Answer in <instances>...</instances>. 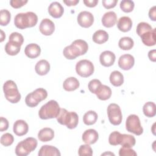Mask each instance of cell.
I'll return each mask as SVG.
<instances>
[{"label": "cell", "instance_id": "6da1fadb", "mask_svg": "<svg viewBox=\"0 0 156 156\" xmlns=\"http://www.w3.org/2000/svg\"><path fill=\"white\" fill-rule=\"evenodd\" d=\"M37 21L38 16L32 12L19 13L14 18V24L20 29L34 27L37 24Z\"/></svg>", "mask_w": 156, "mask_h": 156}, {"label": "cell", "instance_id": "7a4b0ae2", "mask_svg": "<svg viewBox=\"0 0 156 156\" xmlns=\"http://www.w3.org/2000/svg\"><path fill=\"white\" fill-rule=\"evenodd\" d=\"M60 111L58 102L51 100L41 106L38 112V116L42 119H48L57 118Z\"/></svg>", "mask_w": 156, "mask_h": 156}, {"label": "cell", "instance_id": "3957f363", "mask_svg": "<svg viewBox=\"0 0 156 156\" xmlns=\"http://www.w3.org/2000/svg\"><path fill=\"white\" fill-rule=\"evenodd\" d=\"M56 118L58 123L66 126L69 129L76 128L79 122L77 114L74 112H68L65 108H60V113Z\"/></svg>", "mask_w": 156, "mask_h": 156}, {"label": "cell", "instance_id": "277c9868", "mask_svg": "<svg viewBox=\"0 0 156 156\" xmlns=\"http://www.w3.org/2000/svg\"><path fill=\"white\" fill-rule=\"evenodd\" d=\"M37 144V140L35 138L28 137L18 143L15 154L18 156H26L36 149Z\"/></svg>", "mask_w": 156, "mask_h": 156}, {"label": "cell", "instance_id": "5b68a950", "mask_svg": "<svg viewBox=\"0 0 156 156\" xmlns=\"http://www.w3.org/2000/svg\"><path fill=\"white\" fill-rule=\"evenodd\" d=\"M3 91L6 99L10 102L15 104L20 101L21 94L16 83L13 80H8L4 83Z\"/></svg>", "mask_w": 156, "mask_h": 156}, {"label": "cell", "instance_id": "8992f818", "mask_svg": "<svg viewBox=\"0 0 156 156\" xmlns=\"http://www.w3.org/2000/svg\"><path fill=\"white\" fill-rule=\"evenodd\" d=\"M47 96V91L43 88H39L29 93L26 96L25 102L28 107H35L41 101L44 100Z\"/></svg>", "mask_w": 156, "mask_h": 156}, {"label": "cell", "instance_id": "52a82bcc", "mask_svg": "<svg viewBox=\"0 0 156 156\" xmlns=\"http://www.w3.org/2000/svg\"><path fill=\"white\" fill-rule=\"evenodd\" d=\"M126 129L131 133L136 135H140L143 132V129L141 125L139 117L134 114L130 115L126 121Z\"/></svg>", "mask_w": 156, "mask_h": 156}, {"label": "cell", "instance_id": "ba28073f", "mask_svg": "<svg viewBox=\"0 0 156 156\" xmlns=\"http://www.w3.org/2000/svg\"><path fill=\"white\" fill-rule=\"evenodd\" d=\"M108 120L114 126L119 125L122 122V115L119 106L115 103H112L107 107Z\"/></svg>", "mask_w": 156, "mask_h": 156}, {"label": "cell", "instance_id": "9c48e42d", "mask_svg": "<svg viewBox=\"0 0 156 156\" xmlns=\"http://www.w3.org/2000/svg\"><path fill=\"white\" fill-rule=\"evenodd\" d=\"M94 68L93 63L88 60H81L79 61L76 65L77 74L83 77L90 76L94 73Z\"/></svg>", "mask_w": 156, "mask_h": 156}, {"label": "cell", "instance_id": "30bf717a", "mask_svg": "<svg viewBox=\"0 0 156 156\" xmlns=\"http://www.w3.org/2000/svg\"><path fill=\"white\" fill-rule=\"evenodd\" d=\"M94 22L93 14L88 11L80 12L77 15V23L83 27L88 28L92 26Z\"/></svg>", "mask_w": 156, "mask_h": 156}, {"label": "cell", "instance_id": "8fae6325", "mask_svg": "<svg viewBox=\"0 0 156 156\" xmlns=\"http://www.w3.org/2000/svg\"><path fill=\"white\" fill-rule=\"evenodd\" d=\"M63 54L66 58L69 60L75 59L76 57L82 55L80 49L74 41H73L71 45L67 46L63 49Z\"/></svg>", "mask_w": 156, "mask_h": 156}, {"label": "cell", "instance_id": "7c38bea8", "mask_svg": "<svg viewBox=\"0 0 156 156\" xmlns=\"http://www.w3.org/2000/svg\"><path fill=\"white\" fill-rule=\"evenodd\" d=\"M135 63L134 57L129 54L122 55L118 60V65L123 70L131 69Z\"/></svg>", "mask_w": 156, "mask_h": 156}, {"label": "cell", "instance_id": "4fadbf2b", "mask_svg": "<svg viewBox=\"0 0 156 156\" xmlns=\"http://www.w3.org/2000/svg\"><path fill=\"white\" fill-rule=\"evenodd\" d=\"M40 32L44 35H51L54 32L55 25L54 23L48 18L42 20L39 26Z\"/></svg>", "mask_w": 156, "mask_h": 156}, {"label": "cell", "instance_id": "5bb4252c", "mask_svg": "<svg viewBox=\"0 0 156 156\" xmlns=\"http://www.w3.org/2000/svg\"><path fill=\"white\" fill-rule=\"evenodd\" d=\"M115 54L110 51H105L102 52L99 56V61L102 65L108 67L113 65L115 61Z\"/></svg>", "mask_w": 156, "mask_h": 156}, {"label": "cell", "instance_id": "9a60e30c", "mask_svg": "<svg viewBox=\"0 0 156 156\" xmlns=\"http://www.w3.org/2000/svg\"><path fill=\"white\" fill-rule=\"evenodd\" d=\"M99 138L98 132L93 129L86 130L82 134V139L84 143L88 144H93L95 143Z\"/></svg>", "mask_w": 156, "mask_h": 156}, {"label": "cell", "instance_id": "2e32d148", "mask_svg": "<svg viewBox=\"0 0 156 156\" xmlns=\"http://www.w3.org/2000/svg\"><path fill=\"white\" fill-rule=\"evenodd\" d=\"M13 130L17 136H23L28 132L29 126L25 121L18 119L13 124Z\"/></svg>", "mask_w": 156, "mask_h": 156}, {"label": "cell", "instance_id": "e0dca14e", "mask_svg": "<svg viewBox=\"0 0 156 156\" xmlns=\"http://www.w3.org/2000/svg\"><path fill=\"white\" fill-rule=\"evenodd\" d=\"M49 15L54 18H60L64 12V9L60 3L55 1L52 2L48 7Z\"/></svg>", "mask_w": 156, "mask_h": 156}, {"label": "cell", "instance_id": "ac0fdd59", "mask_svg": "<svg viewBox=\"0 0 156 156\" xmlns=\"http://www.w3.org/2000/svg\"><path fill=\"white\" fill-rule=\"evenodd\" d=\"M155 32L156 29H152L143 34L140 37L143 44L147 46H152L155 44Z\"/></svg>", "mask_w": 156, "mask_h": 156}, {"label": "cell", "instance_id": "d6986e66", "mask_svg": "<svg viewBox=\"0 0 156 156\" xmlns=\"http://www.w3.org/2000/svg\"><path fill=\"white\" fill-rule=\"evenodd\" d=\"M116 14L113 11H110L105 13L101 20L102 25L106 27H113L116 24Z\"/></svg>", "mask_w": 156, "mask_h": 156}, {"label": "cell", "instance_id": "ffe728a7", "mask_svg": "<svg viewBox=\"0 0 156 156\" xmlns=\"http://www.w3.org/2000/svg\"><path fill=\"white\" fill-rule=\"evenodd\" d=\"M24 53L30 58H35L38 57L41 53V48L36 43H30L24 49Z\"/></svg>", "mask_w": 156, "mask_h": 156}, {"label": "cell", "instance_id": "44dd1931", "mask_svg": "<svg viewBox=\"0 0 156 156\" xmlns=\"http://www.w3.org/2000/svg\"><path fill=\"white\" fill-rule=\"evenodd\" d=\"M38 155L39 156H60L59 150L52 146L44 145L40 149Z\"/></svg>", "mask_w": 156, "mask_h": 156}, {"label": "cell", "instance_id": "7402d4cb", "mask_svg": "<svg viewBox=\"0 0 156 156\" xmlns=\"http://www.w3.org/2000/svg\"><path fill=\"white\" fill-rule=\"evenodd\" d=\"M54 137V130L49 127L41 129L38 133V138L42 142H47L52 140Z\"/></svg>", "mask_w": 156, "mask_h": 156}, {"label": "cell", "instance_id": "603a6c76", "mask_svg": "<svg viewBox=\"0 0 156 156\" xmlns=\"http://www.w3.org/2000/svg\"><path fill=\"white\" fill-rule=\"evenodd\" d=\"M132 26V20L129 16L121 17L117 23V27L118 29L123 32L129 31Z\"/></svg>", "mask_w": 156, "mask_h": 156}, {"label": "cell", "instance_id": "cb8c5ba5", "mask_svg": "<svg viewBox=\"0 0 156 156\" xmlns=\"http://www.w3.org/2000/svg\"><path fill=\"white\" fill-rule=\"evenodd\" d=\"M35 70L40 76L46 75L50 70V64L46 60H40L36 63Z\"/></svg>", "mask_w": 156, "mask_h": 156}, {"label": "cell", "instance_id": "d4e9b609", "mask_svg": "<svg viewBox=\"0 0 156 156\" xmlns=\"http://www.w3.org/2000/svg\"><path fill=\"white\" fill-rule=\"evenodd\" d=\"M79 80L74 77H69L65 80L63 83V87L67 91H74L79 87Z\"/></svg>", "mask_w": 156, "mask_h": 156}, {"label": "cell", "instance_id": "484cf974", "mask_svg": "<svg viewBox=\"0 0 156 156\" xmlns=\"http://www.w3.org/2000/svg\"><path fill=\"white\" fill-rule=\"evenodd\" d=\"M98 99L102 101H105L108 99L112 95L111 88L105 85H101L95 93Z\"/></svg>", "mask_w": 156, "mask_h": 156}, {"label": "cell", "instance_id": "4316f807", "mask_svg": "<svg viewBox=\"0 0 156 156\" xmlns=\"http://www.w3.org/2000/svg\"><path fill=\"white\" fill-rule=\"evenodd\" d=\"M136 140L133 135L129 134H121L120 145L124 147L132 148L135 146Z\"/></svg>", "mask_w": 156, "mask_h": 156}, {"label": "cell", "instance_id": "83f0119b", "mask_svg": "<svg viewBox=\"0 0 156 156\" xmlns=\"http://www.w3.org/2000/svg\"><path fill=\"white\" fill-rule=\"evenodd\" d=\"M92 38L94 43L99 44H103L108 40V34L104 30H98L93 34Z\"/></svg>", "mask_w": 156, "mask_h": 156}, {"label": "cell", "instance_id": "f1b7e54d", "mask_svg": "<svg viewBox=\"0 0 156 156\" xmlns=\"http://www.w3.org/2000/svg\"><path fill=\"white\" fill-rule=\"evenodd\" d=\"M110 83L115 87H119L124 83V76L118 71H113L110 75Z\"/></svg>", "mask_w": 156, "mask_h": 156}, {"label": "cell", "instance_id": "f546056e", "mask_svg": "<svg viewBox=\"0 0 156 156\" xmlns=\"http://www.w3.org/2000/svg\"><path fill=\"white\" fill-rule=\"evenodd\" d=\"M144 115L149 118L154 117L156 113V105L153 102H147L143 107Z\"/></svg>", "mask_w": 156, "mask_h": 156}, {"label": "cell", "instance_id": "4dcf8cb0", "mask_svg": "<svg viewBox=\"0 0 156 156\" xmlns=\"http://www.w3.org/2000/svg\"><path fill=\"white\" fill-rule=\"evenodd\" d=\"M98 114L96 112L90 110L86 112L83 117V121L85 124L90 126L94 124L98 119Z\"/></svg>", "mask_w": 156, "mask_h": 156}, {"label": "cell", "instance_id": "1f68e13d", "mask_svg": "<svg viewBox=\"0 0 156 156\" xmlns=\"http://www.w3.org/2000/svg\"><path fill=\"white\" fill-rule=\"evenodd\" d=\"M21 49V46L12 41H8L5 46V51L8 55H15L18 54Z\"/></svg>", "mask_w": 156, "mask_h": 156}, {"label": "cell", "instance_id": "d6a6232c", "mask_svg": "<svg viewBox=\"0 0 156 156\" xmlns=\"http://www.w3.org/2000/svg\"><path fill=\"white\" fill-rule=\"evenodd\" d=\"M133 40L129 37H122L118 42L119 47L122 50H130L133 48Z\"/></svg>", "mask_w": 156, "mask_h": 156}, {"label": "cell", "instance_id": "836d02e7", "mask_svg": "<svg viewBox=\"0 0 156 156\" xmlns=\"http://www.w3.org/2000/svg\"><path fill=\"white\" fill-rule=\"evenodd\" d=\"M11 18V14L7 9L1 10L0 12V24L1 26H7Z\"/></svg>", "mask_w": 156, "mask_h": 156}, {"label": "cell", "instance_id": "e575fe53", "mask_svg": "<svg viewBox=\"0 0 156 156\" xmlns=\"http://www.w3.org/2000/svg\"><path fill=\"white\" fill-rule=\"evenodd\" d=\"M121 9L126 13L132 12L134 9V2L131 0H122L120 2Z\"/></svg>", "mask_w": 156, "mask_h": 156}, {"label": "cell", "instance_id": "d590c367", "mask_svg": "<svg viewBox=\"0 0 156 156\" xmlns=\"http://www.w3.org/2000/svg\"><path fill=\"white\" fill-rule=\"evenodd\" d=\"M121 138V133L118 131H114L112 132L108 137V142L110 145L116 146L120 144Z\"/></svg>", "mask_w": 156, "mask_h": 156}, {"label": "cell", "instance_id": "8d00e7d4", "mask_svg": "<svg viewBox=\"0 0 156 156\" xmlns=\"http://www.w3.org/2000/svg\"><path fill=\"white\" fill-rule=\"evenodd\" d=\"M152 29V26L147 23L145 22H141L138 23L136 26V33L140 37L143 34L145 33L147 31L151 30Z\"/></svg>", "mask_w": 156, "mask_h": 156}, {"label": "cell", "instance_id": "74e56055", "mask_svg": "<svg viewBox=\"0 0 156 156\" xmlns=\"http://www.w3.org/2000/svg\"><path fill=\"white\" fill-rule=\"evenodd\" d=\"M14 141L13 136L10 133H5L3 134L1 137V143L4 146H10Z\"/></svg>", "mask_w": 156, "mask_h": 156}, {"label": "cell", "instance_id": "f35d334b", "mask_svg": "<svg viewBox=\"0 0 156 156\" xmlns=\"http://www.w3.org/2000/svg\"><path fill=\"white\" fill-rule=\"evenodd\" d=\"M9 41H12L21 46L24 42L23 36L18 32H12L9 36Z\"/></svg>", "mask_w": 156, "mask_h": 156}, {"label": "cell", "instance_id": "ab89813d", "mask_svg": "<svg viewBox=\"0 0 156 156\" xmlns=\"http://www.w3.org/2000/svg\"><path fill=\"white\" fill-rule=\"evenodd\" d=\"M78 154L80 156H83V155L91 156L93 155V150L89 144H82L79 148Z\"/></svg>", "mask_w": 156, "mask_h": 156}, {"label": "cell", "instance_id": "60d3db41", "mask_svg": "<svg viewBox=\"0 0 156 156\" xmlns=\"http://www.w3.org/2000/svg\"><path fill=\"white\" fill-rule=\"evenodd\" d=\"M102 85L101 81L98 79H93L88 83V89L92 93L95 94L96 91L98 89V88Z\"/></svg>", "mask_w": 156, "mask_h": 156}, {"label": "cell", "instance_id": "b9f144b4", "mask_svg": "<svg viewBox=\"0 0 156 156\" xmlns=\"http://www.w3.org/2000/svg\"><path fill=\"white\" fill-rule=\"evenodd\" d=\"M119 155L120 156H136L137 154L132 148L122 147L119 151Z\"/></svg>", "mask_w": 156, "mask_h": 156}, {"label": "cell", "instance_id": "7bdbcfd3", "mask_svg": "<svg viewBox=\"0 0 156 156\" xmlns=\"http://www.w3.org/2000/svg\"><path fill=\"white\" fill-rule=\"evenodd\" d=\"M27 2V0H11L10 1V4L12 7L18 9L23 7Z\"/></svg>", "mask_w": 156, "mask_h": 156}, {"label": "cell", "instance_id": "ee69618b", "mask_svg": "<svg viewBox=\"0 0 156 156\" xmlns=\"http://www.w3.org/2000/svg\"><path fill=\"white\" fill-rule=\"evenodd\" d=\"M117 2L118 0H103L102 1L103 6L107 9L115 7Z\"/></svg>", "mask_w": 156, "mask_h": 156}, {"label": "cell", "instance_id": "f6af8a7d", "mask_svg": "<svg viewBox=\"0 0 156 156\" xmlns=\"http://www.w3.org/2000/svg\"><path fill=\"white\" fill-rule=\"evenodd\" d=\"M0 120V131L3 132L7 130L9 128L8 120L4 117H1Z\"/></svg>", "mask_w": 156, "mask_h": 156}, {"label": "cell", "instance_id": "bcb514c9", "mask_svg": "<svg viewBox=\"0 0 156 156\" xmlns=\"http://www.w3.org/2000/svg\"><path fill=\"white\" fill-rule=\"evenodd\" d=\"M155 6L151 7L149 11V17L152 21H156V10Z\"/></svg>", "mask_w": 156, "mask_h": 156}, {"label": "cell", "instance_id": "7dc6e473", "mask_svg": "<svg viewBox=\"0 0 156 156\" xmlns=\"http://www.w3.org/2000/svg\"><path fill=\"white\" fill-rule=\"evenodd\" d=\"M85 5L89 7H94L98 3V0H83Z\"/></svg>", "mask_w": 156, "mask_h": 156}, {"label": "cell", "instance_id": "c3c4849f", "mask_svg": "<svg viewBox=\"0 0 156 156\" xmlns=\"http://www.w3.org/2000/svg\"><path fill=\"white\" fill-rule=\"evenodd\" d=\"M148 57L150 60L152 62H155L156 61V51L155 49H152L151 50L148 52Z\"/></svg>", "mask_w": 156, "mask_h": 156}, {"label": "cell", "instance_id": "681fc988", "mask_svg": "<svg viewBox=\"0 0 156 156\" xmlns=\"http://www.w3.org/2000/svg\"><path fill=\"white\" fill-rule=\"evenodd\" d=\"M79 2V0H64L63 2L66 4L68 6H71V5H76L77 4H78Z\"/></svg>", "mask_w": 156, "mask_h": 156}, {"label": "cell", "instance_id": "f907efd6", "mask_svg": "<svg viewBox=\"0 0 156 156\" xmlns=\"http://www.w3.org/2000/svg\"><path fill=\"white\" fill-rule=\"evenodd\" d=\"M1 36H2V37H1V42H2L4 40V38H5V34H4V32L2 30H1Z\"/></svg>", "mask_w": 156, "mask_h": 156}]
</instances>
